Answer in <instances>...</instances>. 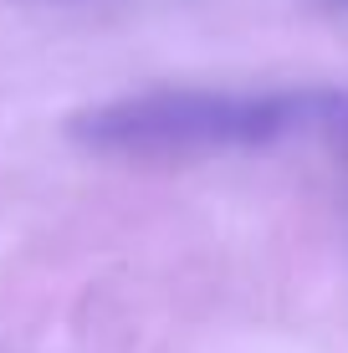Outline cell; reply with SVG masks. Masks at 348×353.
<instances>
[{"label": "cell", "mask_w": 348, "mask_h": 353, "mask_svg": "<svg viewBox=\"0 0 348 353\" xmlns=\"http://www.w3.org/2000/svg\"><path fill=\"white\" fill-rule=\"evenodd\" d=\"M303 133L348 139V92H143L72 118L77 143L98 154H128V159L261 149V143L303 139Z\"/></svg>", "instance_id": "6da1fadb"}]
</instances>
